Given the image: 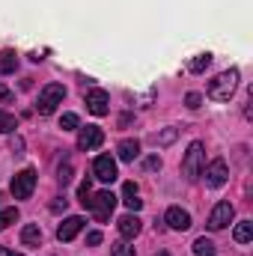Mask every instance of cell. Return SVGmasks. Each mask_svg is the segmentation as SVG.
Returning <instances> with one entry per match:
<instances>
[{"mask_svg":"<svg viewBox=\"0 0 253 256\" xmlns=\"http://www.w3.org/2000/svg\"><path fill=\"white\" fill-rule=\"evenodd\" d=\"M236 90H238V68H226L208 84V98L212 102H230Z\"/></svg>","mask_w":253,"mask_h":256,"instance_id":"cell-1","label":"cell"},{"mask_svg":"<svg viewBox=\"0 0 253 256\" xmlns=\"http://www.w3.org/2000/svg\"><path fill=\"white\" fill-rule=\"evenodd\" d=\"M202 167H206V146L200 140H194L188 146V152H185V161H182V176L188 182H194V179H200Z\"/></svg>","mask_w":253,"mask_h":256,"instance_id":"cell-2","label":"cell"},{"mask_svg":"<svg viewBox=\"0 0 253 256\" xmlns=\"http://www.w3.org/2000/svg\"><path fill=\"white\" fill-rule=\"evenodd\" d=\"M63 98H66V86H63V84H48V86L39 92L36 110H39L42 116H48V114H54V110H57V104H63Z\"/></svg>","mask_w":253,"mask_h":256,"instance_id":"cell-3","label":"cell"},{"mask_svg":"<svg viewBox=\"0 0 253 256\" xmlns=\"http://www.w3.org/2000/svg\"><path fill=\"white\" fill-rule=\"evenodd\" d=\"M200 176H206V185H208V188H224L226 179H230V167H226L224 158H214L208 167H202Z\"/></svg>","mask_w":253,"mask_h":256,"instance_id":"cell-4","label":"cell"},{"mask_svg":"<svg viewBox=\"0 0 253 256\" xmlns=\"http://www.w3.org/2000/svg\"><path fill=\"white\" fill-rule=\"evenodd\" d=\"M86 206L92 208V214H96L98 220H108V218L114 214V208H116V196L110 191H98L92 200H86Z\"/></svg>","mask_w":253,"mask_h":256,"instance_id":"cell-5","label":"cell"},{"mask_svg":"<svg viewBox=\"0 0 253 256\" xmlns=\"http://www.w3.org/2000/svg\"><path fill=\"white\" fill-rule=\"evenodd\" d=\"M33 188H36V170H21L12 179V196L15 200H30Z\"/></svg>","mask_w":253,"mask_h":256,"instance_id":"cell-6","label":"cell"},{"mask_svg":"<svg viewBox=\"0 0 253 256\" xmlns=\"http://www.w3.org/2000/svg\"><path fill=\"white\" fill-rule=\"evenodd\" d=\"M232 202H226V200H220L214 208H212V214H208V230L212 232H218V230H224V226H230V220H232Z\"/></svg>","mask_w":253,"mask_h":256,"instance_id":"cell-7","label":"cell"},{"mask_svg":"<svg viewBox=\"0 0 253 256\" xmlns=\"http://www.w3.org/2000/svg\"><path fill=\"white\" fill-rule=\"evenodd\" d=\"M104 143V131L98 126H86L78 131V149H84V152H90V149H98Z\"/></svg>","mask_w":253,"mask_h":256,"instance_id":"cell-8","label":"cell"},{"mask_svg":"<svg viewBox=\"0 0 253 256\" xmlns=\"http://www.w3.org/2000/svg\"><path fill=\"white\" fill-rule=\"evenodd\" d=\"M86 110H90L92 116H108V110H110V96H108L104 90H90V92H86Z\"/></svg>","mask_w":253,"mask_h":256,"instance_id":"cell-9","label":"cell"},{"mask_svg":"<svg viewBox=\"0 0 253 256\" xmlns=\"http://www.w3.org/2000/svg\"><path fill=\"white\" fill-rule=\"evenodd\" d=\"M164 220H167V226H170V230H176V232L190 230V214L182 208V206H170V208H167V214H164Z\"/></svg>","mask_w":253,"mask_h":256,"instance_id":"cell-10","label":"cell"},{"mask_svg":"<svg viewBox=\"0 0 253 256\" xmlns=\"http://www.w3.org/2000/svg\"><path fill=\"white\" fill-rule=\"evenodd\" d=\"M92 173H96L98 182H114L116 179V161L110 155H98L96 164H92Z\"/></svg>","mask_w":253,"mask_h":256,"instance_id":"cell-11","label":"cell"},{"mask_svg":"<svg viewBox=\"0 0 253 256\" xmlns=\"http://www.w3.org/2000/svg\"><path fill=\"white\" fill-rule=\"evenodd\" d=\"M84 224H86V220H84L80 214H72V218H66L63 224L57 226V238H60V242H72V238H74V236L84 230Z\"/></svg>","mask_w":253,"mask_h":256,"instance_id":"cell-12","label":"cell"},{"mask_svg":"<svg viewBox=\"0 0 253 256\" xmlns=\"http://www.w3.org/2000/svg\"><path fill=\"white\" fill-rule=\"evenodd\" d=\"M140 232V218L131 212V214H126V218H120V236L122 238H134Z\"/></svg>","mask_w":253,"mask_h":256,"instance_id":"cell-13","label":"cell"},{"mask_svg":"<svg viewBox=\"0 0 253 256\" xmlns=\"http://www.w3.org/2000/svg\"><path fill=\"white\" fill-rule=\"evenodd\" d=\"M21 242L30 244V248H39V244H42V230H39V224H27V226L21 230Z\"/></svg>","mask_w":253,"mask_h":256,"instance_id":"cell-14","label":"cell"},{"mask_svg":"<svg viewBox=\"0 0 253 256\" xmlns=\"http://www.w3.org/2000/svg\"><path fill=\"white\" fill-rule=\"evenodd\" d=\"M122 202H126L131 212H137V208L143 206V200L137 196V185H134V182H126V185H122Z\"/></svg>","mask_w":253,"mask_h":256,"instance_id":"cell-15","label":"cell"},{"mask_svg":"<svg viewBox=\"0 0 253 256\" xmlns=\"http://www.w3.org/2000/svg\"><path fill=\"white\" fill-rule=\"evenodd\" d=\"M137 155H140V143H137V140H122V143H120V158H122V161L131 164Z\"/></svg>","mask_w":253,"mask_h":256,"instance_id":"cell-16","label":"cell"},{"mask_svg":"<svg viewBox=\"0 0 253 256\" xmlns=\"http://www.w3.org/2000/svg\"><path fill=\"white\" fill-rule=\"evenodd\" d=\"M232 236H236L238 244H248V242L253 238V220H238V226H236Z\"/></svg>","mask_w":253,"mask_h":256,"instance_id":"cell-17","label":"cell"},{"mask_svg":"<svg viewBox=\"0 0 253 256\" xmlns=\"http://www.w3.org/2000/svg\"><path fill=\"white\" fill-rule=\"evenodd\" d=\"M15 66H18L15 51H0V74H9V72H15Z\"/></svg>","mask_w":253,"mask_h":256,"instance_id":"cell-18","label":"cell"},{"mask_svg":"<svg viewBox=\"0 0 253 256\" xmlns=\"http://www.w3.org/2000/svg\"><path fill=\"white\" fill-rule=\"evenodd\" d=\"M208 66H212V54L206 51V54H196V57L190 60V66H188V68L194 72V74H200V72H206Z\"/></svg>","mask_w":253,"mask_h":256,"instance_id":"cell-19","label":"cell"},{"mask_svg":"<svg viewBox=\"0 0 253 256\" xmlns=\"http://www.w3.org/2000/svg\"><path fill=\"white\" fill-rule=\"evenodd\" d=\"M194 254H196V256H214V244L202 236V238H196V242H194Z\"/></svg>","mask_w":253,"mask_h":256,"instance_id":"cell-20","label":"cell"},{"mask_svg":"<svg viewBox=\"0 0 253 256\" xmlns=\"http://www.w3.org/2000/svg\"><path fill=\"white\" fill-rule=\"evenodd\" d=\"M15 220H18V208H3V212H0V232H3L9 224H15Z\"/></svg>","mask_w":253,"mask_h":256,"instance_id":"cell-21","label":"cell"},{"mask_svg":"<svg viewBox=\"0 0 253 256\" xmlns=\"http://www.w3.org/2000/svg\"><path fill=\"white\" fill-rule=\"evenodd\" d=\"M15 128H18L15 116H12V114H3V110H0V134H9V131H15Z\"/></svg>","mask_w":253,"mask_h":256,"instance_id":"cell-22","label":"cell"},{"mask_svg":"<svg viewBox=\"0 0 253 256\" xmlns=\"http://www.w3.org/2000/svg\"><path fill=\"white\" fill-rule=\"evenodd\" d=\"M110 256H134V248H131L128 242H116V244L110 248Z\"/></svg>","mask_w":253,"mask_h":256,"instance_id":"cell-23","label":"cell"},{"mask_svg":"<svg viewBox=\"0 0 253 256\" xmlns=\"http://www.w3.org/2000/svg\"><path fill=\"white\" fill-rule=\"evenodd\" d=\"M60 128H63V131H74V128H78V116H74V114H63Z\"/></svg>","mask_w":253,"mask_h":256,"instance_id":"cell-24","label":"cell"},{"mask_svg":"<svg viewBox=\"0 0 253 256\" xmlns=\"http://www.w3.org/2000/svg\"><path fill=\"white\" fill-rule=\"evenodd\" d=\"M57 173H60V176H57V179H60V185H68V182H72V164H68V161L60 164V170H57Z\"/></svg>","mask_w":253,"mask_h":256,"instance_id":"cell-25","label":"cell"},{"mask_svg":"<svg viewBox=\"0 0 253 256\" xmlns=\"http://www.w3.org/2000/svg\"><path fill=\"white\" fill-rule=\"evenodd\" d=\"M200 102H202V96H200V92H188V96H185V104H188L190 110H196V108H200Z\"/></svg>","mask_w":253,"mask_h":256,"instance_id":"cell-26","label":"cell"},{"mask_svg":"<svg viewBox=\"0 0 253 256\" xmlns=\"http://www.w3.org/2000/svg\"><path fill=\"white\" fill-rule=\"evenodd\" d=\"M155 140H158V143H173V140H176V128H167V131H164L161 137H155Z\"/></svg>","mask_w":253,"mask_h":256,"instance_id":"cell-27","label":"cell"},{"mask_svg":"<svg viewBox=\"0 0 253 256\" xmlns=\"http://www.w3.org/2000/svg\"><path fill=\"white\" fill-rule=\"evenodd\" d=\"M80 202H84V206H86V200H90V194H92V188H90V182H84V185H80Z\"/></svg>","mask_w":253,"mask_h":256,"instance_id":"cell-28","label":"cell"},{"mask_svg":"<svg viewBox=\"0 0 253 256\" xmlns=\"http://www.w3.org/2000/svg\"><path fill=\"white\" fill-rule=\"evenodd\" d=\"M146 170H161V158H158V155L146 158Z\"/></svg>","mask_w":253,"mask_h":256,"instance_id":"cell-29","label":"cell"},{"mask_svg":"<svg viewBox=\"0 0 253 256\" xmlns=\"http://www.w3.org/2000/svg\"><path fill=\"white\" fill-rule=\"evenodd\" d=\"M86 242H90V244H102V232H98V230H96V232H90V236H86Z\"/></svg>","mask_w":253,"mask_h":256,"instance_id":"cell-30","label":"cell"},{"mask_svg":"<svg viewBox=\"0 0 253 256\" xmlns=\"http://www.w3.org/2000/svg\"><path fill=\"white\" fill-rule=\"evenodd\" d=\"M0 102H12V92H9L3 84H0Z\"/></svg>","mask_w":253,"mask_h":256,"instance_id":"cell-31","label":"cell"},{"mask_svg":"<svg viewBox=\"0 0 253 256\" xmlns=\"http://www.w3.org/2000/svg\"><path fill=\"white\" fill-rule=\"evenodd\" d=\"M0 256H24V254H12V250H6V248H0Z\"/></svg>","mask_w":253,"mask_h":256,"instance_id":"cell-32","label":"cell"},{"mask_svg":"<svg viewBox=\"0 0 253 256\" xmlns=\"http://www.w3.org/2000/svg\"><path fill=\"white\" fill-rule=\"evenodd\" d=\"M155 256H170V254H164V250H161V254H155Z\"/></svg>","mask_w":253,"mask_h":256,"instance_id":"cell-33","label":"cell"}]
</instances>
